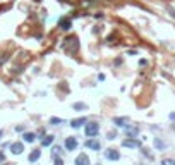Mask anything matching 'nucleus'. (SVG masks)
I'll use <instances>...</instances> for the list:
<instances>
[{
  "label": "nucleus",
  "instance_id": "1",
  "mask_svg": "<svg viewBox=\"0 0 175 165\" xmlns=\"http://www.w3.org/2000/svg\"><path fill=\"white\" fill-rule=\"evenodd\" d=\"M62 48H64L65 53L74 55V53L79 50V38L77 36H67V38L64 40V43H62Z\"/></svg>",
  "mask_w": 175,
  "mask_h": 165
},
{
  "label": "nucleus",
  "instance_id": "2",
  "mask_svg": "<svg viewBox=\"0 0 175 165\" xmlns=\"http://www.w3.org/2000/svg\"><path fill=\"white\" fill-rule=\"evenodd\" d=\"M100 132V124L98 122H88L86 124V136L88 138H96Z\"/></svg>",
  "mask_w": 175,
  "mask_h": 165
},
{
  "label": "nucleus",
  "instance_id": "3",
  "mask_svg": "<svg viewBox=\"0 0 175 165\" xmlns=\"http://www.w3.org/2000/svg\"><path fill=\"white\" fill-rule=\"evenodd\" d=\"M77 146H79V141L74 136H69V138H65V141H64V148H65L67 152H74Z\"/></svg>",
  "mask_w": 175,
  "mask_h": 165
},
{
  "label": "nucleus",
  "instance_id": "4",
  "mask_svg": "<svg viewBox=\"0 0 175 165\" xmlns=\"http://www.w3.org/2000/svg\"><path fill=\"white\" fill-rule=\"evenodd\" d=\"M105 158L106 160H112V162H117V160H120V152H117L114 148H108L105 152Z\"/></svg>",
  "mask_w": 175,
  "mask_h": 165
},
{
  "label": "nucleus",
  "instance_id": "5",
  "mask_svg": "<svg viewBox=\"0 0 175 165\" xmlns=\"http://www.w3.org/2000/svg\"><path fill=\"white\" fill-rule=\"evenodd\" d=\"M122 146L124 148H139L141 141L139 139H134V138H129V139H124L122 141Z\"/></svg>",
  "mask_w": 175,
  "mask_h": 165
},
{
  "label": "nucleus",
  "instance_id": "6",
  "mask_svg": "<svg viewBox=\"0 0 175 165\" xmlns=\"http://www.w3.org/2000/svg\"><path fill=\"white\" fill-rule=\"evenodd\" d=\"M86 148H89V150H93V152H98V150L101 148V144H100V141H98V139L89 138L86 141Z\"/></svg>",
  "mask_w": 175,
  "mask_h": 165
},
{
  "label": "nucleus",
  "instance_id": "7",
  "mask_svg": "<svg viewBox=\"0 0 175 165\" xmlns=\"http://www.w3.org/2000/svg\"><path fill=\"white\" fill-rule=\"evenodd\" d=\"M74 163H76V165H91V162H89V158H88L86 153H81L79 156H76Z\"/></svg>",
  "mask_w": 175,
  "mask_h": 165
},
{
  "label": "nucleus",
  "instance_id": "8",
  "mask_svg": "<svg viewBox=\"0 0 175 165\" xmlns=\"http://www.w3.org/2000/svg\"><path fill=\"white\" fill-rule=\"evenodd\" d=\"M88 122V119L86 117H79V119H74V121H70V127L72 129H79L81 126H84Z\"/></svg>",
  "mask_w": 175,
  "mask_h": 165
},
{
  "label": "nucleus",
  "instance_id": "9",
  "mask_svg": "<svg viewBox=\"0 0 175 165\" xmlns=\"http://www.w3.org/2000/svg\"><path fill=\"white\" fill-rule=\"evenodd\" d=\"M58 28L60 29H64V31H67V29H70L72 28V19H69V17H64V19H60V22H58Z\"/></svg>",
  "mask_w": 175,
  "mask_h": 165
},
{
  "label": "nucleus",
  "instance_id": "10",
  "mask_svg": "<svg viewBox=\"0 0 175 165\" xmlns=\"http://www.w3.org/2000/svg\"><path fill=\"white\" fill-rule=\"evenodd\" d=\"M10 152H12L14 155H21V153L24 152V144L22 143H12L10 144Z\"/></svg>",
  "mask_w": 175,
  "mask_h": 165
},
{
  "label": "nucleus",
  "instance_id": "11",
  "mask_svg": "<svg viewBox=\"0 0 175 165\" xmlns=\"http://www.w3.org/2000/svg\"><path fill=\"white\" fill-rule=\"evenodd\" d=\"M53 141H55V136H52V134H45L43 138H41V146H52Z\"/></svg>",
  "mask_w": 175,
  "mask_h": 165
},
{
  "label": "nucleus",
  "instance_id": "12",
  "mask_svg": "<svg viewBox=\"0 0 175 165\" xmlns=\"http://www.w3.org/2000/svg\"><path fill=\"white\" fill-rule=\"evenodd\" d=\"M39 156H41V152H39V150H33V152L29 153V156H28V160H29L31 163H35V162L39 160Z\"/></svg>",
  "mask_w": 175,
  "mask_h": 165
},
{
  "label": "nucleus",
  "instance_id": "13",
  "mask_svg": "<svg viewBox=\"0 0 175 165\" xmlns=\"http://www.w3.org/2000/svg\"><path fill=\"white\" fill-rule=\"evenodd\" d=\"M125 122H129V119H127V117H115L114 119V124L117 127H127Z\"/></svg>",
  "mask_w": 175,
  "mask_h": 165
},
{
  "label": "nucleus",
  "instance_id": "14",
  "mask_svg": "<svg viewBox=\"0 0 175 165\" xmlns=\"http://www.w3.org/2000/svg\"><path fill=\"white\" fill-rule=\"evenodd\" d=\"M125 131H127V138H134V136L139 134V127H132V126L129 127V126H127Z\"/></svg>",
  "mask_w": 175,
  "mask_h": 165
},
{
  "label": "nucleus",
  "instance_id": "15",
  "mask_svg": "<svg viewBox=\"0 0 175 165\" xmlns=\"http://www.w3.org/2000/svg\"><path fill=\"white\" fill-rule=\"evenodd\" d=\"M22 138H24V141H26V143H33V141L36 139V134H35V132H24V134H22Z\"/></svg>",
  "mask_w": 175,
  "mask_h": 165
},
{
  "label": "nucleus",
  "instance_id": "16",
  "mask_svg": "<svg viewBox=\"0 0 175 165\" xmlns=\"http://www.w3.org/2000/svg\"><path fill=\"white\" fill-rule=\"evenodd\" d=\"M155 146H156L158 148V150H165V148H166V143H165V141H160V139H155Z\"/></svg>",
  "mask_w": 175,
  "mask_h": 165
},
{
  "label": "nucleus",
  "instance_id": "17",
  "mask_svg": "<svg viewBox=\"0 0 175 165\" xmlns=\"http://www.w3.org/2000/svg\"><path fill=\"white\" fill-rule=\"evenodd\" d=\"M72 107H74V110H84V109H88V105L83 103V102H81V103H74Z\"/></svg>",
  "mask_w": 175,
  "mask_h": 165
},
{
  "label": "nucleus",
  "instance_id": "18",
  "mask_svg": "<svg viewBox=\"0 0 175 165\" xmlns=\"http://www.w3.org/2000/svg\"><path fill=\"white\" fill-rule=\"evenodd\" d=\"M162 165H175V160H173V158H163Z\"/></svg>",
  "mask_w": 175,
  "mask_h": 165
},
{
  "label": "nucleus",
  "instance_id": "19",
  "mask_svg": "<svg viewBox=\"0 0 175 165\" xmlns=\"http://www.w3.org/2000/svg\"><path fill=\"white\" fill-rule=\"evenodd\" d=\"M62 119H58V117H52L50 119V124H53V126H58V124H62Z\"/></svg>",
  "mask_w": 175,
  "mask_h": 165
},
{
  "label": "nucleus",
  "instance_id": "20",
  "mask_svg": "<svg viewBox=\"0 0 175 165\" xmlns=\"http://www.w3.org/2000/svg\"><path fill=\"white\" fill-rule=\"evenodd\" d=\"M55 165H64V162H62L60 156H55Z\"/></svg>",
  "mask_w": 175,
  "mask_h": 165
},
{
  "label": "nucleus",
  "instance_id": "21",
  "mask_svg": "<svg viewBox=\"0 0 175 165\" xmlns=\"http://www.w3.org/2000/svg\"><path fill=\"white\" fill-rule=\"evenodd\" d=\"M4 162H5V153L0 152V163H4Z\"/></svg>",
  "mask_w": 175,
  "mask_h": 165
},
{
  "label": "nucleus",
  "instance_id": "22",
  "mask_svg": "<svg viewBox=\"0 0 175 165\" xmlns=\"http://www.w3.org/2000/svg\"><path fill=\"white\" fill-rule=\"evenodd\" d=\"M168 12H170L172 17H175V9H168Z\"/></svg>",
  "mask_w": 175,
  "mask_h": 165
},
{
  "label": "nucleus",
  "instance_id": "23",
  "mask_svg": "<svg viewBox=\"0 0 175 165\" xmlns=\"http://www.w3.org/2000/svg\"><path fill=\"white\" fill-rule=\"evenodd\" d=\"M2 134H4V131H0V138H2Z\"/></svg>",
  "mask_w": 175,
  "mask_h": 165
},
{
  "label": "nucleus",
  "instance_id": "24",
  "mask_svg": "<svg viewBox=\"0 0 175 165\" xmlns=\"http://www.w3.org/2000/svg\"><path fill=\"white\" fill-rule=\"evenodd\" d=\"M5 165H12V163H5Z\"/></svg>",
  "mask_w": 175,
  "mask_h": 165
},
{
  "label": "nucleus",
  "instance_id": "25",
  "mask_svg": "<svg viewBox=\"0 0 175 165\" xmlns=\"http://www.w3.org/2000/svg\"><path fill=\"white\" fill-rule=\"evenodd\" d=\"M173 129H175V124H173Z\"/></svg>",
  "mask_w": 175,
  "mask_h": 165
}]
</instances>
